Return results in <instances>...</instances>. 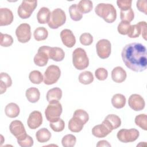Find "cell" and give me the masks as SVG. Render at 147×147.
I'll list each match as a JSON object with an SVG mask.
<instances>
[{
	"mask_svg": "<svg viewBox=\"0 0 147 147\" xmlns=\"http://www.w3.org/2000/svg\"><path fill=\"white\" fill-rule=\"evenodd\" d=\"M29 78L32 83L36 84H39L44 81L43 75L41 72L37 70H33L31 71L29 75Z\"/></svg>",
	"mask_w": 147,
	"mask_h": 147,
	"instance_id": "obj_32",
	"label": "cell"
},
{
	"mask_svg": "<svg viewBox=\"0 0 147 147\" xmlns=\"http://www.w3.org/2000/svg\"><path fill=\"white\" fill-rule=\"evenodd\" d=\"M76 142V137L71 134L64 136L61 140V144L64 147H73L75 146Z\"/></svg>",
	"mask_w": 147,
	"mask_h": 147,
	"instance_id": "obj_34",
	"label": "cell"
},
{
	"mask_svg": "<svg viewBox=\"0 0 147 147\" xmlns=\"http://www.w3.org/2000/svg\"><path fill=\"white\" fill-rule=\"evenodd\" d=\"M141 28V33L143 38L146 40V22L145 21H140L137 23Z\"/></svg>",
	"mask_w": 147,
	"mask_h": 147,
	"instance_id": "obj_47",
	"label": "cell"
},
{
	"mask_svg": "<svg viewBox=\"0 0 147 147\" xmlns=\"http://www.w3.org/2000/svg\"><path fill=\"white\" fill-rule=\"evenodd\" d=\"M37 6V1H23L18 7L17 13L18 16L22 19L29 18Z\"/></svg>",
	"mask_w": 147,
	"mask_h": 147,
	"instance_id": "obj_6",
	"label": "cell"
},
{
	"mask_svg": "<svg viewBox=\"0 0 147 147\" xmlns=\"http://www.w3.org/2000/svg\"><path fill=\"white\" fill-rule=\"evenodd\" d=\"M9 130L17 140L27 134L23 123L19 120L13 121L9 125Z\"/></svg>",
	"mask_w": 147,
	"mask_h": 147,
	"instance_id": "obj_14",
	"label": "cell"
},
{
	"mask_svg": "<svg viewBox=\"0 0 147 147\" xmlns=\"http://www.w3.org/2000/svg\"><path fill=\"white\" fill-rule=\"evenodd\" d=\"M48 32L47 29L44 27H38L34 30L33 32L34 38L37 41L46 40L48 37Z\"/></svg>",
	"mask_w": 147,
	"mask_h": 147,
	"instance_id": "obj_29",
	"label": "cell"
},
{
	"mask_svg": "<svg viewBox=\"0 0 147 147\" xmlns=\"http://www.w3.org/2000/svg\"><path fill=\"white\" fill-rule=\"evenodd\" d=\"M62 97V91L59 87H54L48 90L46 98L49 103L58 102Z\"/></svg>",
	"mask_w": 147,
	"mask_h": 147,
	"instance_id": "obj_19",
	"label": "cell"
},
{
	"mask_svg": "<svg viewBox=\"0 0 147 147\" xmlns=\"http://www.w3.org/2000/svg\"><path fill=\"white\" fill-rule=\"evenodd\" d=\"M60 38L63 44L67 48H72L76 43V38L72 32L65 29L60 32Z\"/></svg>",
	"mask_w": 147,
	"mask_h": 147,
	"instance_id": "obj_16",
	"label": "cell"
},
{
	"mask_svg": "<svg viewBox=\"0 0 147 147\" xmlns=\"http://www.w3.org/2000/svg\"><path fill=\"white\" fill-rule=\"evenodd\" d=\"M95 75L97 79H98L99 80L103 81L107 78L108 72L106 69L102 67H100L95 70Z\"/></svg>",
	"mask_w": 147,
	"mask_h": 147,
	"instance_id": "obj_42",
	"label": "cell"
},
{
	"mask_svg": "<svg viewBox=\"0 0 147 147\" xmlns=\"http://www.w3.org/2000/svg\"><path fill=\"white\" fill-rule=\"evenodd\" d=\"M121 56L125 65L131 71L140 72L146 69V48L143 44L132 42L126 45Z\"/></svg>",
	"mask_w": 147,
	"mask_h": 147,
	"instance_id": "obj_1",
	"label": "cell"
},
{
	"mask_svg": "<svg viewBox=\"0 0 147 147\" xmlns=\"http://www.w3.org/2000/svg\"><path fill=\"white\" fill-rule=\"evenodd\" d=\"M111 104L115 109H122L126 105V98L121 94H116L111 98Z\"/></svg>",
	"mask_w": 147,
	"mask_h": 147,
	"instance_id": "obj_26",
	"label": "cell"
},
{
	"mask_svg": "<svg viewBox=\"0 0 147 147\" xmlns=\"http://www.w3.org/2000/svg\"><path fill=\"white\" fill-rule=\"evenodd\" d=\"M136 125L144 130H147V116L145 114H141L135 117Z\"/></svg>",
	"mask_w": 147,
	"mask_h": 147,
	"instance_id": "obj_33",
	"label": "cell"
},
{
	"mask_svg": "<svg viewBox=\"0 0 147 147\" xmlns=\"http://www.w3.org/2000/svg\"><path fill=\"white\" fill-rule=\"evenodd\" d=\"M65 21L66 15L65 12L61 9L57 8L52 11L48 25L50 28L56 29L63 25Z\"/></svg>",
	"mask_w": 147,
	"mask_h": 147,
	"instance_id": "obj_4",
	"label": "cell"
},
{
	"mask_svg": "<svg viewBox=\"0 0 147 147\" xmlns=\"http://www.w3.org/2000/svg\"><path fill=\"white\" fill-rule=\"evenodd\" d=\"M61 75L60 68L56 65H51L48 67L44 74V83L47 85L56 83Z\"/></svg>",
	"mask_w": 147,
	"mask_h": 147,
	"instance_id": "obj_5",
	"label": "cell"
},
{
	"mask_svg": "<svg viewBox=\"0 0 147 147\" xmlns=\"http://www.w3.org/2000/svg\"><path fill=\"white\" fill-rule=\"evenodd\" d=\"M1 82L5 84L7 88L10 87L12 85V80L11 77L6 72H1L0 74Z\"/></svg>",
	"mask_w": 147,
	"mask_h": 147,
	"instance_id": "obj_45",
	"label": "cell"
},
{
	"mask_svg": "<svg viewBox=\"0 0 147 147\" xmlns=\"http://www.w3.org/2000/svg\"><path fill=\"white\" fill-rule=\"evenodd\" d=\"M128 105L129 107L136 111L142 110L145 106V102L144 98L139 94H131L128 99Z\"/></svg>",
	"mask_w": 147,
	"mask_h": 147,
	"instance_id": "obj_13",
	"label": "cell"
},
{
	"mask_svg": "<svg viewBox=\"0 0 147 147\" xmlns=\"http://www.w3.org/2000/svg\"><path fill=\"white\" fill-rule=\"evenodd\" d=\"M20 112L19 106L15 103H8L5 109V113L7 117L13 118L18 116Z\"/></svg>",
	"mask_w": 147,
	"mask_h": 147,
	"instance_id": "obj_22",
	"label": "cell"
},
{
	"mask_svg": "<svg viewBox=\"0 0 147 147\" xmlns=\"http://www.w3.org/2000/svg\"><path fill=\"white\" fill-rule=\"evenodd\" d=\"M42 123V116L41 112L35 110L30 113L27 120L28 127L31 129H36Z\"/></svg>",
	"mask_w": 147,
	"mask_h": 147,
	"instance_id": "obj_15",
	"label": "cell"
},
{
	"mask_svg": "<svg viewBox=\"0 0 147 147\" xmlns=\"http://www.w3.org/2000/svg\"><path fill=\"white\" fill-rule=\"evenodd\" d=\"M63 111L61 104L58 102L49 103L45 110V115L49 122H53L59 118Z\"/></svg>",
	"mask_w": 147,
	"mask_h": 147,
	"instance_id": "obj_7",
	"label": "cell"
},
{
	"mask_svg": "<svg viewBox=\"0 0 147 147\" xmlns=\"http://www.w3.org/2000/svg\"><path fill=\"white\" fill-rule=\"evenodd\" d=\"M136 6L138 10L145 14H147V1L146 0H140L137 1Z\"/></svg>",
	"mask_w": 147,
	"mask_h": 147,
	"instance_id": "obj_46",
	"label": "cell"
},
{
	"mask_svg": "<svg viewBox=\"0 0 147 147\" xmlns=\"http://www.w3.org/2000/svg\"><path fill=\"white\" fill-rule=\"evenodd\" d=\"M113 130L111 126L104 120L101 124L95 125L92 129V134L97 138L106 137Z\"/></svg>",
	"mask_w": 147,
	"mask_h": 147,
	"instance_id": "obj_12",
	"label": "cell"
},
{
	"mask_svg": "<svg viewBox=\"0 0 147 147\" xmlns=\"http://www.w3.org/2000/svg\"><path fill=\"white\" fill-rule=\"evenodd\" d=\"M131 0H118L117 4L122 11H125L131 8Z\"/></svg>",
	"mask_w": 147,
	"mask_h": 147,
	"instance_id": "obj_44",
	"label": "cell"
},
{
	"mask_svg": "<svg viewBox=\"0 0 147 147\" xmlns=\"http://www.w3.org/2000/svg\"><path fill=\"white\" fill-rule=\"evenodd\" d=\"M69 13L71 18L74 21H80L83 17V14L78 9L77 4H72L69 6Z\"/></svg>",
	"mask_w": 147,
	"mask_h": 147,
	"instance_id": "obj_31",
	"label": "cell"
},
{
	"mask_svg": "<svg viewBox=\"0 0 147 147\" xmlns=\"http://www.w3.org/2000/svg\"><path fill=\"white\" fill-rule=\"evenodd\" d=\"M0 44L3 47H9L13 43V38L11 36L8 34H3L1 33Z\"/></svg>",
	"mask_w": 147,
	"mask_h": 147,
	"instance_id": "obj_38",
	"label": "cell"
},
{
	"mask_svg": "<svg viewBox=\"0 0 147 147\" xmlns=\"http://www.w3.org/2000/svg\"><path fill=\"white\" fill-rule=\"evenodd\" d=\"M97 16L102 18L107 23L114 22L117 18V11L111 3H100L95 8Z\"/></svg>",
	"mask_w": 147,
	"mask_h": 147,
	"instance_id": "obj_2",
	"label": "cell"
},
{
	"mask_svg": "<svg viewBox=\"0 0 147 147\" xmlns=\"http://www.w3.org/2000/svg\"><path fill=\"white\" fill-rule=\"evenodd\" d=\"M51 47L43 45L40 47L37 51V53L34 57V64L39 67L45 66L49 59V52Z\"/></svg>",
	"mask_w": 147,
	"mask_h": 147,
	"instance_id": "obj_9",
	"label": "cell"
},
{
	"mask_svg": "<svg viewBox=\"0 0 147 147\" xmlns=\"http://www.w3.org/2000/svg\"><path fill=\"white\" fill-rule=\"evenodd\" d=\"M79 41L82 45L88 46L92 43L93 37L89 33H84L80 35Z\"/></svg>",
	"mask_w": 147,
	"mask_h": 147,
	"instance_id": "obj_40",
	"label": "cell"
},
{
	"mask_svg": "<svg viewBox=\"0 0 147 147\" xmlns=\"http://www.w3.org/2000/svg\"><path fill=\"white\" fill-rule=\"evenodd\" d=\"M140 133L138 130L131 128L130 129H122L117 134L118 140L123 143H128L135 141L139 137Z\"/></svg>",
	"mask_w": 147,
	"mask_h": 147,
	"instance_id": "obj_8",
	"label": "cell"
},
{
	"mask_svg": "<svg viewBox=\"0 0 147 147\" xmlns=\"http://www.w3.org/2000/svg\"><path fill=\"white\" fill-rule=\"evenodd\" d=\"M16 35L18 41L21 43L28 42L31 38V28L29 24H20L16 30Z\"/></svg>",
	"mask_w": 147,
	"mask_h": 147,
	"instance_id": "obj_10",
	"label": "cell"
},
{
	"mask_svg": "<svg viewBox=\"0 0 147 147\" xmlns=\"http://www.w3.org/2000/svg\"><path fill=\"white\" fill-rule=\"evenodd\" d=\"M130 26L131 25L129 22L122 21L119 23L117 27V30L118 33L122 35L127 34Z\"/></svg>",
	"mask_w": 147,
	"mask_h": 147,
	"instance_id": "obj_41",
	"label": "cell"
},
{
	"mask_svg": "<svg viewBox=\"0 0 147 147\" xmlns=\"http://www.w3.org/2000/svg\"><path fill=\"white\" fill-rule=\"evenodd\" d=\"M134 18V13L132 9L125 11H120V18L122 21H126L127 22H131Z\"/></svg>",
	"mask_w": 147,
	"mask_h": 147,
	"instance_id": "obj_36",
	"label": "cell"
},
{
	"mask_svg": "<svg viewBox=\"0 0 147 147\" xmlns=\"http://www.w3.org/2000/svg\"><path fill=\"white\" fill-rule=\"evenodd\" d=\"M51 133L45 127L39 129L36 133V138L37 140L41 143L48 142L51 138Z\"/></svg>",
	"mask_w": 147,
	"mask_h": 147,
	"instance_id": "obj_25",
	"label": "cell"
},
{
	"mask_svg": "<svg viewBox=\"0 0 147 147\" xmlns=\"http://www.w3.org/2000/svg\"><path fill=\"white\" fill-rule=\"evenodd\" d=\"M51 14V13L48 7H42L40 8L37 14V19L38 23L41 24H48L50 19Z\"/></svg>",
	"mask_w": 147,
	"mask_h": 147,
	"instance_id": "obj_21",
	"label": "cell"
},
{
	"mask_svg": "<svg viewBox=\"0 0 147 147\" xmlns=\"http://www.w3.org/2000/svg\"><path fill=\"white\" fill-rule=\"evenodd\" d=\"M79 81L83 84H90L94 81V76L91 72L86 71L81 72L79 75Z\"/></svg>",
	"mask_w": 147,
	"mask_h": 147,
	"instance_id": "obj_30",
	"label": "cell"
},
{
	"mask_svg": "<svg viewBox=\"0 0 147 147\" xmlns=\"http://www.w3.org/2000/svg\"><path fill=\"white\" fill-rule=\"evenodd\" d=\"M14 19L12 11L8 8L0 9V26L10 25Z\"/></svg>",
	"mask_w": 147,
	"mask_h": 147,
	"instance_id": "obj_17",
	"label": "cell"
},
{
	"mask_svg": "<svg viewBox=\"0 0 147 147\" xmlns=\"http://www.w3.org/2000/svg\"><path fill=\"white\" fill-rule=\"evenodd\" d=\"M84 125V123L80 118L73 115L68 122V129L72 132L78 133L82 131Z\"/></svg>",
	"mask_w": 147,
	"mask_h": 147,
	"instance_id": "obj_20",
	"label": "cell"
},
{
	"mask_svg": "<svg viewBox=\"0 0 147 147\" xmlns=\"http://www.w3.org/2000/svg\"><path fill=\"white\" fill-rule=\"evenodd\" d=\"M72 63L75 68L78 70H83L88 67L89 59L84 49L78 48L73 51Z\"/></svg>",
	"mask_w": 147,
	"mask_h": 147,
	"instance_id": "obj_3",
	"label": "cell"
},
{
	"mask_svg": "<svg viewBox=\"0 0 147 147\" xmlns=\"http://www.w3.org/2000/svg\"><path fill=\"white\" fill-rule=\"evenodd\" d=\"M25 95L29 102L36 103L40 99V92L38 88L32 87L26 90Z\"/></svg>",
	"mask_w": 147,
	"mask_h": 147,
	"instance_id": "obj_23",
	"label": "cell"
},
{
	"mask_svg": "<svg viewBox=\"0 0 147 147\" xmlns=\"http://www.w3.org/2000/svg\"><path fill=\"white\" fill-rule=\"evenodd\" d=\"M17 140L18 145L21 147H30L33 146L34 142L33 138L28 134Z\"/></svg>",
	"mask_w": 147,
	"mask_h": 147,
	"instance_id": "obj_37",
	"label": "cell"
},
{
	"mask_svg": "<svg viewBox=\"0 0 147 147\" xmlns=\"http://www.w3.org/2000/svg\"><path fill=\"white\" fill-rule=\"evenodd\" d=\"M113 129H116L121 125V120L120 118L115 114H109L104 119Z\"/></svg>",
	"mask_w": 147,
	"mask_h": 147,
	"instance_id": "obj_27",
	"label": "cell"
},
{
	"mask_svg": "<svg viewBox=\"0 0 147 147\" xmlns=\"http://www.w3.org/2000/svg\"><path fill=\"white\" fill-rule=\"evenodd\" d=\"M73 115L80 118L84 124H86L89 120V115L88 113L83 109H78L75 110Z\"/></svg>",
	"mask_w": 147,
	"mask_h": 147,
	"instance_id": "obj_43",
	"label": "cell"
},
{
	"mask_svg": "<svg viewBox=\"0 0 147 147\" xmlns=\"http://www.w3.org/2000/svg\"><path fill=\"white\" fill-rule=\"evenodd\" d=\"M126 77L127 74L126 71L120 66L114 68L111 71L112 80L115 83H122L126 80Z\"/></svg>",
	"mask_w": 147,
	"mask_h": 147,
	"instance_id": "obj_18",
	"label": "cell"
},
{
	"mask_svg": "<svg viewBox=\"0 0 147 147\" xmlns=\"http://www.w3.org/2000/svg\"><path fill=\"white\" fill-rule=\"evenodd\" d=\"M49 126L54 131L60 132L64 130L65 123L64 121L60 118L53 122H50Z\"/></svg>",
	"mask_w": 147,
	"mask_h": 147,
	"instance_id": "obj_35",
	"label": "cell"
},
{
	"mask_svg": "<svg viewBox=\"0 0 147 147\" xmlns=\"http://www.w3.org/2000/svg\"><path fill=\"white\" fill-rule=\"evenodd\" d=\"M78 8L82 14L90 12L93 8L92 2L90 0H82L77 5Z\"/></svg>",
	"mask_w": 147,
	"mask_h": 147,
	"instance_id": "obj_28",
	"label": "cell"
},
{
	"mask_svg": "<svg viewBox=\"0 0 147 147\" xmlns=\"http://www.w3.org/2000/svg\"><path fill=\"white\" fill-rule=\"evenodd\" d=\"M65 57V53L63 49L59 47H51L49 52V59L55 61H61Z\"/></svg>",
	"mask_w": 147,
	"mask_h": 147,
	"instance_id": "obj_24",
	"label": "cell"
},
{
	"mask_svg": "<svg viewBox=\"0 0 147 147\" xmlns=\"http://www.w3.org/2000/svg\"><path fill=\"white\" fill-rule=\"evenodd\" d=\"M141 34V28L138 24L131 25L127 36L130 38H137Z\"/></svg>",
	"mask_w": 147,
	"mask_h": 147,
	"instance_id": "obj_39",
	"label": "cell"
},
{
	"mask_svg": "<svg viewBox=\"0 0 147 147\" xmlns=\"http://www.w3.org/2000/svg\"><path fill=\"white\" fill-rule=\"evenodd\" d=\"M96 146H111V145L106 140H101L98 141Z\"/></svg>",
	"mask_w": 147,
	"mask_h": 147,
	"instance_id": "obj_48",
	"label": "cell"
},
{
	"mask_svg": "<svg viewBox=\"0 0 147 147\" xmlns=\"http://www.w3.org/2000/svg\"><path fill=\"white\" fill-rule=\"evenodd\" d=\"M96 50L98 56L102 59L108 58L111 52L110 41L107 39H101L96 44Z\"/></svg>",
	"mask_w": 147,
	"mask_h": 147,
	"instance_id": "obj_11",
	"label": "cell"
}]
</instances>
